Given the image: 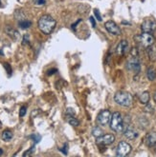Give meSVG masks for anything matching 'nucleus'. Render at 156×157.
I'll return each instance as SVG.
<instances>
[{"label":"nucleus","instance_id":"obj_1","mask_svg":"<svg viewBox=\"0 0 156 157\" xmlns=\"http://www.w3.org/2000/svg\"><path fill=\"white\" fill-rule=\"evenodd\" d=\"M57 25V21L49 14H44L38 19L37 26L38 29L44 34H50L55 30Z\"/></svg>","mask_w":156,"mask_h":157},{"label":"nucleus","instance_id":"obj_2","mask_svg":"<svg viewBox=\"0 0 156 157\" xmlns=\"http://www.w3.org/2000/svg\"><path fill=\"white\" fill-rule=\"evenodd\" d=\"M114 100L118 105L122 107H130L133 103V96L131 94L125 91H117L114 95Z\"/></svg>","mask_w":156,"mask_h":157},{"label":"nucleus","instance_id":"obj_3","mask_svg":"<svg viewBox=\"0 0 156 157\" xmlns=\"http://www.w3.org/2000/svg\"><path fill=\"white\" fill-rule=\"evenodd\" d=\"M125 122L119 111H115L111 116L110 129L115 132H123L125 130Z\"/></svg>","mask_w":156,"mask_h":157},{"label":"nucleus","instance_id":"obj_4","mask_svg":"<svg viewBox=\"0 0 156 157\" xmlns=\"http://www.w3.org/2000/svg\"><path fill=\"white\" fill-rule=\"evenodd\" d=\"M134 40L139 43L141 46L144 48H149L153 45L154 43V37L152 33L149 32H143L142 34H138L134 37Z\"/></svg>","mask_w":156,"mask_h":157},{"label":"nucleus","instance_id":"obj_5","mask_svg":"<svg viewBox=\"0 0 156 157\" xmlns=\"http://www.w3.org/2000/svg\"><path fill=\"white\" fill-rule=\"evenodd\" d=\"M126 69L129 71L134 72L135 74H138L140 70H141V62L138 56H133L131 55V57L126 62Z\"/></svg>","mask_w":156,"mask_h":157},{"label":"nucleus","instance_id":"obj_6","mask_svg":"<svg viewBox=\"0 0 156 157\" xmlns=\"http://www.w3.org/2000/svg\"><path fill=\"white\" fill-rule=\"evenodd\" d=\"M131 150L132 148L128 143L125 141H121L116 148V155L118 157H125L130 153Z\"/></svg>","mask_w":156,"mask_h":157},{"label":"nucleus","instance_id":"obj_7","mask_svg":"<svg viewBox=\"0 0 156 157\" xmlns=\"http://www.w3.org/2000/svg\"><path fill=\"white\" fill-rule=\"evenodd\" d=\"M111 112L108 110H104L102 111L97 116V121L101 126H106L111 120Z\"/></svg>","mask_w":156,"mask_h":157},{"label":"nucleus","instance_id":"obj_8","mask_svg":"<svg viewBox=\"0 0 156 157\" xmlns=\"http://www.w3.org/2000/svg\"><path fill=\"white\" fill-rule=\"evenodd\" d=\"M141 30L143 32H154L156 31V21L153 19H146L141 25Z\"/></svg>","mask_w":156,"mask_h":157},{"label":"nucleus","instance_id":"obj_9","mask_svg":"<svg viewBox=\"0 0 156 157\" xmlns=\"http://www.w3.org/2000/svg\"><path fill=\"white\" fill-rule=\"evenodd\" d=\"M115 141V135L112 133H106L103 134L100 137H97L96 142L97 144L102 145V146H108L111 145Z\"/></svg>","mask_w":156,"mask_h":157},{"label":"nucleus","instance_id":"obj_10","mask_svg":"<svg viewBox=\"0 0 156 157\" xmlns=\"http://www.w3.org/2000/svg\"><path fill=\"white\" fill-rule=\"evenodd\" d=\"M104 28H105V30L107 32H108L109 33H111V34H113V35H121V33H122V31H121V29L119 28V26L112 20L105 22L104 23Z\"/></svg>","mask_w":156,"mask_h":157},{"label":"nucleus","instance_id":"obj_11","mask_svg":"<svg viewBox=\"0 0 156 157\" xmlns=\"http://www.w3.org/2000/svg\"><path fill=\"white\" fill-rule=\"evenodd\" d=\"M117 53H118L119 55H125L126 52L129 51V44L126 40H121L120 43L118 44V46H117Z\"/></svg>","mask_w":156,"mask_h":157},{"label":"nucleus","instance_id":"obj_12","mask_svg":"<svg viewBox=\"0 0 156 157\" xmlns=\"http://www.w3.org/2000/svg\"><path fill=\"white\" fill-rule=\"evenodd\" d=\"M145 143L148 147H149V148H152V147L156 146V131L155 130L149 131V133L146 135Z\"/></svg>","mask_w":156,"mask_h":157},{"label":"nucleus","instance_id":"obj_13","mask_svg":"<svg viewBox=\"0 0 156 157\" xmlns=\"http://www.w3.org/2000/svg\"><path fill=\"white\" fill-rule=\"evenodd\" d=\"M123 132H124V135L129 140H134L138 137V131L135 129H133V128H131L129 125L125 128Z\"/></svg>","mask_w":156,"mask_h":157},{"label":"nucleus","instance_id":"obj_14","mask_svg":"<svg viewBox=\"0 0 156 157\" xmlns=\"http://www.w3.org/2000/svg\"><path fill=\"white\" fill-rule=\"evenodd\" d=\"M5 32H6L11 38H13V40H17V39L19 38V32L12 27L8 26L5 28Z\"/></svg>","mask_w":156,"mask_h":157},{"label":"nucleus","instance_id":"obj_15","mask_svg":"<svg viewBox=\"0 0 156 157\" xmlns=\"http://www.w3.org/2000/svg\"><path fill=\"white\" fill-rule=\"evenodd\" d=\"M149 98H150L149 97V91H144L143 94H141L139 100L143 105H147V104H149Z\"/></svg>","mask_w":156,"mask_h":157},{"label":"nucleus","instance_id":"obj_16","mask_svg":"<svg viewBox=\"0 0 156 157\" xmlns=\"http://www.w3.org/2000/svg\"><path fill=\"white\" fill-rule=\"evenodd\" d=\"M18 26L22 30H26V29L30 28L32 26V22L30 20H27V19H22V20L18 21Z\"/></svg>","mask_w":156,"mask_h":157},{"label":"nucleus","instance_id":"obj_17","mask_svg":"<svg viewBox=\"0 0 156 157\" xmlns=\"http://www.w3.org/2000/svg\"><path fill=\"white\" fill-rule=\"evenodd\" d=\"M1 137H2V139H3L4 141H6V142L11 141L12 138H13V132L10 130H5L2 132Z\"/></svg>","mask_w":156,"mask_h":157},{"label":"nucleus","instance_id":"obj_18","mask_svg":"<svg viewBox=\"0 0 156 157\" xmlns=\"http://www.w3.org/2000/svg\"><path fill=\"white\" fill-rule=\"evenodd\" d=\"M147 76L149 78V81H153L155 78H156V71L152 67H149L148 68V70H147Z\"/></svg>","mask_w":156,"mask_h":157},{"label":"nucleus","instance_id":"obj_19","mask_svg":"<svg viewBox=\"0 0 156 157\" xmlns=\"http://www.w3.org/2000/svg\"><path fill=\"white\" fill-rule=\"evenodd\" d=\"M67 122L73 127H78L80 125V122L75 116L73 115H67Z\"/></svg>","mask_w":156,"mask_h":157},{"label":"nucleus","instance_id":"obj_20","mask_svg":"<svg viewBox=\"0 0 156 157\" xmlns=\"http://www.w3.org/2000/svg\"><path fill=\"white\" fill-rule=\"evenodd\" d=\"M148 49V53H149V60H152V61H154L156 59V51H155V49L152 46H150Z\"/></svg>","mask_w":156,"mask_h":157},{"label":"nucleus","instance_id":"obj_21","mask_svg":"<svg viewBox=\"0 0 156 157\" xmlns=\"http://www.w3.org/2000/svg\"><path fill=\"white\" fill-rule=\"evenodd\" d=\"M92 134H93L97 138V137H100V136L103 135L104 131L102 129H100L99 127H95V128H93V130H92Z\"/></svg>","mask_w":156,"mask_h":157},{"label":"nucleus","instance_id":"obj_22","mask_svg":"<svg viewBox=\"0 0 156 157\" xmlns=\"http://www.w3.org/2000/svg\"><path fill=\"white\" fill-rule=\"evenodd\" d=\"M30 138L35 142V144H37V143H40V140H41V136L40 134H37V133H34L30 136Z\"/></svg>","mask_w":156,"mask_h":157},{"label":"nucleus","instance_id":"obj_23","mask_svg":"<svg viewBox=\"0 0 156 157\" xmlns=\"http://www.w3.org/2000/svg\"><path fill=\"white\" fill-rule=\"evenodd\" d=\"M35 149H36V146H35V145L32 146L30 149H29L28 150H26L25 153H23V157H26V156H30V155H32L34 151H35Z\"/></svg>","mask_w":156,"mask_h":157},{"label":"nucleus","instance_id":"obj_24","mask_svg":"<svg viewBox=\"0 0 156 157\" xmlns=\"http://www.w3.org/2000/svg\"><path fill=\"white\" fill-rule=\"evenodd\" d=\"M94 14H95V17L97 18V20L100 21V22L103 21V18H102L101 13H100V11H99L98 9H95V10H94Z\"/></svg>","mask_w":156,"mask_h":157},{"label":"nucleus","instance_id":"obj_25","mask_svg":"<svg viewBox=\"0 0 156 157\" xmlns=\"http://www.w3.org/2000/svg\"><path fill=\"white\" fill-rule=\"evenodd\" d=\"M4 69L6 70V71H7V73L9 75L12 74V68H11V66H10L9 63H4Z\"/></svg>","mask_w":156,"mask_h":157},{"label":"nucleus","instance_id":"obj_26","mask_svg":"<svg viewBox=\"0 0 156 157\" xmlns=\"http://www.w3.org/2000/svg\"><path fill=\"white\" fill-rule=\"evenodd\" d=\"M26 111H27V108L25 106H23L20 108V111H19V116L20 117H23L24 115L26 114Z\"/></svg>","mask_w":156,"mask_h":157},{"label":"nucleus","instance_id":"obj_27","mask_svg":"<svg viewBox=\"0 0 156 157\" xmlns=\"http://www.w3.org/2000/svg\"><path fill=\"white\" fill-rule=\"evenodd\" d=\"M60 150L61 151L63 154L66 155L68 153V144H64V145H63V147L60 149Z\"/></svg>","mask_w":156,"mask_h":157},{"label":"nucleus","instance_id":"obj_28","mask_svg":"<svg viewBox=\"0 0 156 157\" xmlns=\"http://www.w3.org/2000/svg\"><path fill=\"white\" fill-rule=\"evenodd\" d=\"M66 115H75V110L72 109V108H68L66 110Z\"/></svg>","mask_w":156,"mask_h":157},{"label":"nucleus","instance_id":"obj_29","mask_svg":"<svg viewBox=\"0 0 156 157\" xmlns=\"http://www.w3.org/2000/svg\"><path fill=\"white\" fill-rule=\"evenodd\" d=\"M29 43V34H25L23 36V40H22V44L23 45H26V44Z\"/></svg>","mask_w":156,"mask_h":157},{"label":"nucleus","instance_id":"obj_30","mask_svg":"<svg viewBox=\"0 0 156 157\" xmlns=\"http://www.w3.org/2000/svg\"><path fill=\"white\" fill-rule=\"evenodd\" d=\"M56 72H57V69H52V70H50V71H47V74H48V75H53L54 73H56Z\"/></svg>","mask_w":156,"mask_h":157},{"label":"nucleus","instance_id":"obj_31","mask_svg":"<svg viewBox=\"0 0 156 157\" xmlns=\"http://www.w3.org/2000/svg\"><path fill=\"white\" fill-rule=\"evenodd\" d=\"M89 20H90V22H91V24H92V27H93V28H95V27H96V22H95V18H94L93 16H91V17L89 18Z\"/></svg>","mask_w":156,"mask_h":157},{"label":"nucleus","instance_id":"obj_32","mask_svg":"<svg viewBox=\"0 0 156 157\" xmlns=\"http://www.w3.org/2000/svg\"><path fill=\"white\" fill-rule=\"evenodd\" d=\"M35 3L37 5H44L45 4V0H35Z\"/></svg>","mask_w":156,"mask_h":157},{"label":"nucleus","instance_id":"obj_33","mask_svg":"<svg viewBox=\"0 0 156 157\" xmlns=\"http://www.w3.org/2000/svg\"><path fill=\"white\" fill-rule=\"evenodd\" d=\"M40 112V110H37V111H33V112H32V117H34V116H37L38 114Z\"/></svg>","mask_w":156,"mask_h":157},{"label":"nucleus","instance_id":"obj_34","mask_svg":"<svg viewBox=\"0 0 156 157\" xmlns=\"http://www.w3.org/2000/svg\"><path fill=\"white\" fill-rule=\"evenodd\" d=\"M153 99H154V101H155V103H156V91L154 92V94H153Z\"/></svg>","mask_w":156,"mask_h":157},{"label":"nucleus","instance_id":"obj_35","mask_svg":"<svg viewBox=\"0 0 156 157\" xmlns=\"http://www.w3.org/2000/svg\"><path fill=\"white\" fill-rule=\"evenodd\" d=\"M2 154H3V150L0 149V155H2Z\"/></svg>","mask_w":156,"mask_h":157},{"label":"nucleus","instance_id":"obj_36","mask_svg":"<svg viewBox=\"0 0 156 157\" xmlns=\"http://www.w3.org/2000/svg\"><path fill=\"white\" fill-rule=\"evenodd\" d=\"M0 55H4V53H3V52L0 50Z\"/></svg>","mask_w":156,"mask_h":157},{"label":"nucleus","instance_id":"obj_37","mask_svg":"<svg viewBox=\"0 0 156 157\" xmlns=\"http://www.w3.org/2000/svg\"><path fill=\"white\" fill-rule=\"evenodd\" d=\"M0 6H1V2H0Z\"/></svg>","mask_w":156,"mask_h":157}]
</instances>
